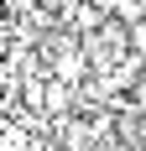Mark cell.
Masks as SVG:
<instances>
[{"mask_svg": "<svg viewBox=\"0 0 146 151\" xmlns=\"http://www.w3.org/2000/svg\"><path fill=\"white\" fill-rule=\"evenodd\" d=\"M0 151H37V136L21 120H0Z\"/></svg>", "mask_w": 146, "mask_h": 151, "instance_id": "cell-2", "label": "cell"}, {"mask_svg": "<svg viewBox=\"0 0 146 151\" xmlns=\"http://www.w3.org/2000/svg\"><path fill=\"white\" fill-rule=\"evenodd\" d=\"M104 21H110V16H104L99 5H89V0H73V11H68V21H63V31H68V37H78V42H89V37H94Z\"/></svg>", "mask_w": 146, "mask_h": 151, "instance_id": "cell-1", "label": "cell"}, {"mask_svg": "<svg viewBox=\"0 0 146 151\" xmlns=\"http://www.w3.org/2000/svg\"><path fill=\"white\" fill-rule=\"evenodd\" d=\"M125 109L146 120V73H136V78H131V89H125Z\"/></svg>", "mask_w": 146, "mask_h": 151, "instance_id": "cell-3", "label": "cell"}]
</instances>
